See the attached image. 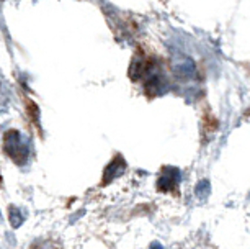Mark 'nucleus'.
<instances>
[{
	"instance_id": "f257e3e1",
	"label": "nucleus",
	"mask_w": 250,
	"mask_h": 249,
	"mask_svg": "<svg viewBox=\"0 0 250 249\" xmlns=\"http://www.w3.org/2000/svg\"><path fill=\"white\" fill-rule=\"evenodd\" d=\"M3 149L8 158L17 164H23L28 158V144L23 139V135L17 130L7 131L3 136Z\"/></svg>"
},
{
	"instance_id": "f03ea898",
	"label": "nucleus",
	"mask_w": 250,
	"mask_h": 249,
	"mask_svg": "<svg viewBox=\"0 0 250 249\" xmlns=\"http://www.w3.org/2000/svg\"><path fill=\"white\" fill-rule=\"evenodd\" d=\"M172 69L177 77L190 79L195 76V64L188 56H177L172 63Z\"/></svg>"
},
{
	"instance_id": "7ed1b4c3",
	"label": "nucleus",
	"mask_w": 250,
	"mask_h": 249,
	"mask_svg": "<svg viewBox=\"0 0 250 249\" xmlns=\"http://www.w3.org/2000/svg\"><path fill=\"white\" fill-rule=\"evenodd\" d=\"M178 182H180V171L175 167H167L162 176H160L157 187L160 190H170L178 184Z\"/></svg>"
},
{
	"instance_id": "20e7f679",
	"label": "nucleus",
	"mask_w": 250,
	"mask_h": 249,
	"mask_svg": "<svg viewBox=\"0 0 250 249\" xmlns=\"http://www.w3.org/2000/svg\"><path fill=\"white\" fill-rule=\"evenodd\" d=\"M8 218H10V223L13 228H18L23 223V217L21 211L17 208V206H10V211H8Z\"/></svg>"
}]
</instances>
